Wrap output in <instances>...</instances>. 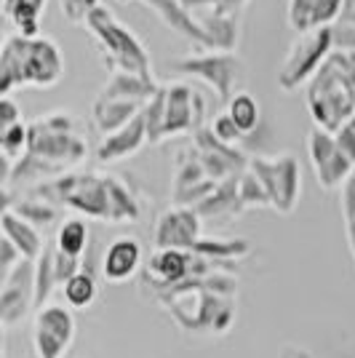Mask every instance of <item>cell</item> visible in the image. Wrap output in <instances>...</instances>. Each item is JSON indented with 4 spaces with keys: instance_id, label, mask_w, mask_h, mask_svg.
Wrapping results in <instances>:
<instances>
[{
    "instance_id": "7bdbcfd3",
    "label": "cell",
    "mask_w": 355,
    "mask_h": 358,
    "mask_svg": "<svg viewBox=\"0 0 355 358\" xmlns=\"http://www.w3.org/2000/svg\"><path fill=\"white\" fill-rule=\"evenodd\" d=\"M123 3H126V0H123Z\"/></svg>"
},
{
    "instance_id": "4fadbf2b",
    "label": "cell",
    "mask_w": 355,
    "mask_h": 358,
    "mask_svg": "<svg viewBox=\"0 0 355 358\" xmlns=\"http://www.w3.org/2000/svg\"><path fill=\"white\" fill-rule=\"evenodd\" d=\"M73 318L64 308H45L38 313L35 345L41 358H59L73 340Z\"/></svg>"
},
{
    "instance_id": "7c38bea8",
    "label": "cell",
    "mask_w": 355,
    "mask_h": 358,
    "mask_svg": "<svg viewBox=\"0 0 355 358\" xmlns=\"http://www.w3.org/2000/svg\"><path fill=\"white\" fill-rule=\"evenodd\" d=\"M32 292H35V265L30 259H19L6 286L0 289V321L3 324L19 321L35 302Z\"/></svg>"
},
{
    "instance_id": "603a6c76",
    "label": "cell",
    "mask_w": 355,
    "mask_h": 358,
    "mask_svg": "<svg viewBox=\"0 0 355 358\" xmlns=\"http://www.w3.org/2000/svg\"><path fill=\"white\" fill-rule=\"evenodd\" d=\"M3 14L14 24L19 35L24 38H38V19L43 14L45 0H0Z\"/></svg>"
},
{
    "instance_id": "7402d4cb",
    "label": "cell",
    "mask_w": 355,
    "mask_h": 358,
    "mask_svg": "<svg viewBox=\"0 0 355 358\" xmlns=\"http://www.w3.org/2000/svg\"><path fill=\"white\" fill-rule=\"evenodd\" d=\"M142 102H126V99H96L94 102V123L102 134H113L123 129L129 120L142 110Z\"/></svg>"
},
{
    "instance_id": "30bf717a",
    "label": "cell",
    "mask_w": 355,
    "mask_h": 358,
    "mask_svg": "<svg viewBox=\"0 0 355 358\" xmlns=\"http://www.w3.org/2000/svg\"><path fill=\"white\" fill-rule=\"evenodd\" d=\"M195 155L203 166L206 177L211 182H224L230 177H238L249 169V158H243V152L233 145H224L211 134V129H195Z\"/></svg>"
},
{
    "instance_id": "8d00e7d4",
    "label": "cell",
    "mask_w": 355,
    "mask_h": 358,
    "mask_svg": "<svg viewBox=\"0 0 355 358\" xmlns=\"http://www.w3.org/2000/svg\"><path fill=\"white\" fill-rule=\"evenodd\" d=\"M11 171H14V161H11V158H8V155L0 150V187H3V185L11 179Z\"/></svg>"
},
{
    "instance_id": "4dcf8cb0",
    "label": "cell",
    "mask_w": 355,
    "mask_h": 358,
    "mask_svg": "<svg viewBox=\"0 0 355 358\" xmlns=\"http://www.w3.org/2000/svg\"><path fill=\"white\" fill-rule=\"evenodd\" d=\"M246 3L249 0H184L187 8H211L217 14H236V16H240Z\"/></svg>"
},
{
    "instance_id": "8fae6325",
    "label": "cell",
    "mask_w": 355,
    "mask_h": 358,
    "mask_svg": "<svg viewBox=\"0 0 355 358\" xmlns=\"http://www.w3.org/2000/svg\"><path fill=\"white\" fill-rule=\"evenodd\" d=\"M307 150H310V161L315 166L318 182L324 185L326 190L340 187L342 182L350 177V171L355 169L340 150H337L334 136L328 134V131H324V129H318V126L307 136Z\"/></svg>"
},
{
    "instance_id": "f546056e",
    "label": "cell",
    "mask_w": 355,
    "mask_h": 358,
    "mask_svg": "<svg viewBox=\"0 0 355 358\" xmlns=\"http://www.w3.org/2000/svg\"><path fill=\"white\" fill-rule=\"evenodd\" d=\"M334 145H337V150H340L342 155L350 161V164L355 166V115L347 123H342L340 129L334 131Z\"/></svg>"
},
{
    "instance_id": "277c9868",
    "label": "cell",
    "mask_w": 355,
    "mask_h": 358,
    "mask_svg": "<svg viewBox=\"0 0 355 358\" xmlns=\"http://www.w3.org/2000/svg\"><path fill=\"white\" fill-rule=\"evenodd\" d=\"M83 24L96 38V43L102 48L104 64L113 73H129V75H139L145 80H155L152 62H150V54L145 51L142 41L123 22H118L115 16L110 14L104 6H96L86 16Z\"/></svg>"
},
{
    "instance_id": "ac0fdd59",
    "label": "cell",
    "mask_w": 355,
    "mask_h": 358,
    "mask_svg": "<svg viewBox=\"0 0 355 358\" xmlns=\"http://www.w3.org/2000/svg\"><path fill=\"white\" fill-rule=\"evenodd\" d=\"M145 142H147V120H145V113L139 110L123 129L104 136V142L99 145V158L102 161H120L126 155H133Z\"/></svg>"
},
{
    "instance_id": "52a82bcc",
    "label": "cell",
    "mask_w": 355,
    "mask_h": 358,
    "mask_svg": "<svg viewBox=\"0 0 355 358\" xmlns=\"http://www.w3.org/2000/svg\"><path fill=\"white\" fill-rule=\"evenodd\" d=\"M249 171L259 179L265 187L267 201L278 211H291L299 198V164L294 155H278V158H252Z\"/></svg>"
},
{
    "instance_id": "3957f363",
    "label": "cell",
    "mask_w": 355,
    "mask_h": 358,
    "mask_svg": "<svg viewBox=\"0 0 355 358\" xmlns=\"http://www.w3.org/2000/svg\"><path fill=\"white\" fill-rule=\"evenodd\" d=\"M35 193L51 198V201H59V203H67L73 209L86 211L91 217H102V220H133L136 217L133 198L113 177L70 174V177L41 185Z\"/></svg>"
},
{
    "instance_id": "b9f144b4",
    "label": "cell",
    "mask_w": 355,
    "mask_h": 358,
    "mask_svg": "<svg viewBox=\"0 0 355 358\" xmlns=\"http://www.w3.org/2000/svg\"><path fill=\"white\" fill-rule=\"evenodd\" d=\"M179 3H184V0H179Z\"/></svg>"
},
{
    "instance_id": "9a60e30c",
    "label": "cell",
    "mask_w": 355,
    "mask_h": 358,
    "mask_svg": "<svg viewBox=\"0 0 355 358\" xmlns=\"http://www.w3.org/2000/svg\"><path fill=\"white\" fill-rule=\"evenodd\" d=\"M345 0H289V24L299 35L331 27L340 19Z\"/></svg>"
},
{
    "instance_id": "8992f818",
    "label": "cell",
    "mask_w": 355,
    "mask_h": 358,
    "mask_svg": "<svg viewBox=\"0 0 355 358\" xmlns=\"http://www.w3.org/2000/svg\"><path fill=\"white\" fill-rule=\"evenodd\" d=\"M331 51H334L331 27H321V30L299 35L296 43L289 48V57L278 73L281 91H296L299 86H305L312 75L318 73V67L324 64Z\"/></svg>"
},
{
    "instance_id": "e575fe53",
    "label": "cell",
    "mask_w": 355,
    "mask_h": 358,
    "mask_svg": "<svg viewBox=\"0 0 355 358\" xmlns=\"http://www.w3.org/2000/svg\"><path fill=\"white\" fill-rule=\"evenodd\" d=\"M59 3L70 22H86V16L99 6V0H59Z\"/></svg>"
},
{
    "instance_id": "44dd1931",
    "label": "cell",
    "mask_w": 355,
    "mask_h": 358,
    "mask_svg": "<svg viewBox=\"0 0 355 358\" xmlns=\"http://www.w3.org/2000/svg\"><path fill=\"white\" fill-rule=\"evenodd\" d=\"M0 230H3V238L14 246L22 259H35L41 254V236L30 222H24L22 217H16L14 211L8 209L0 217Z\"/></svg>"
},
{
    "instance_id": "60d3db41",
    "label": "cell",
    "mask_w": 355,
    "mask_h": 358,
    "mask_svg": "<svg viewBox=\"0 0 355 358\" xmlns=\"http://www.w3.org/2000/svg\"><path fill=\"white\" fill-rule=\"evenodd\" d=\"M3 345H6V340H3V329H0V356H3Z\"/></svg>"
},
{
    "instance_id": "d6a6232c",
    "label": "cell",
    "mask_w": 355,
    "mask_h": 358,
    "mask_svg": "<svg viewBox=\"0 0 355 358\" xmlns=\"http://www.w3.org/2000/svg\"><path fill=\"white\" fill-rule=\"evenodd\" d=\"M16 123H22L19 105H16L11 96H0V145H3L6 134L14 129Z\"/></svg>"
},
{
    "instance_id": "ffe728a7",
    "label": "cell",
    "mask_w": 355,
    "mask_h": 358,
    "mask_svg": "<svg viewBox=\"0 0 355 358\" xmlns=\"http://www.w3.org/2000/svg\"><path fill=\"white\" fill-rule=\"evenodd\" d=\"M158 89L161 86L155 80H145L139 75H129V73H113L110 80L102 86L99 99H126V102H142V105H147Z\"/></svg>"
},
{
    "instance_id": "7a4b0ae2",
    "label": "cell",
    "mask_w": 355,
    "mask_h": 358,
    "mask_svg": "<svg viewBox=\"0 0 355 358\" xmlns=\"http://www.w3.org/2000/svg\"><path fill=\"white\" fill-rule=\"evenodd\" d=\"M64 73L59 45L48 38L11 35L0 48V96L19 86H54Z\"/></svg>"
},
{
    "instance_id": "f1b7e54d",
    "label": "cell",
    "mask_w": 355,
    "mask_h": 358,
    "mask_svg": "<svg viewBox=\"0 0 355 358\" xmlns=\"http://www.w3.org/2000/svg\"><path fill=\"white\" fill-rule=\"evenodd\" d=\"M11 211H14L16 217H22L24 222H30L32 227H35V224H48L51 220H54V217H57V211L51 209L48 203H38V201H35V203H32V201L16 203Z\"/></svg>"
},
{
    "instance_id": "5bb4252c",
    "label": "cell",
    "mask_w": 355,
    "mask_h": 358,
    "mask_svg": "<svg viewBox=\"0 0 355 358\" xmlns=\"http://www.w3.org/2000/svg\"><path fill=\"white\" fill-rule=\"evenodd\" d=\"M198 233H201V222L195 209L187 206H177L168 214H163L158 230H155V243L158 249H193L198 243Z\"/></svg>"
},
{
    "instance_id": "f35d334b",
    "label": "cell",
    "mask_w": 355,
    "mask_h": 358,
    "mask_svg": "<svg viewBox=\"0 0 355 358\" xmlns=\"http://www.w3.org/2000/svg\"><path fill=\"white\" fill-rule=\"evenodd\" d=\"M353 19H355V0H345V8H342L337 22H353Z\"/></svg>"
},
{
    "instance_id": "4316f807",
    "label": "cell",
    "mask_w": 355,
    "mask_h": 358,
    "mask_svg": "<svg viewBox=\"0 0 355 358\" xmlns=\"http://www.w3.org/2000/svg\"><path fill=\"white\" fill-rule=\"evenodd\" d=\"M96 294V286L89 273H75L64 281V297L73 308H86Z\"/></svg>"
},
{
    "instance_id": "484cf974",
    "label": "cell",
    "mask_w": 355,
    "mask_h": 358,
    "mask_svg": "<svg viewBox=\"0 0 355 358\" xmlns=\"http://www.w3.org/2000/svg\"><path fill=\"white\" fill-rule=\"evenodd\" d=\"M86 243H89V230H86V224L80 222V220H70V222L61 224L59 238H57V249L61 254L78 259L83 254V249H86Z\"/></svg>"
},
{
    "instance_id": "6da1fadb",
    "label": "cell",
    "mask_w": 355,
    "mask_h": 358,
    "mask_svg": "<svg viewBox=\"0 0 355 358\" xmlns=\"http://www.w3.org/2000/svg\"><path fill=\"white\" fill-rule=\"evenodd\" d=\"M307 107L315 126L334 134L355 115V51H331L307 80Z\"/></svg>"
},
{
    "instance_id": "ba28073f",
    "label": "cell",
    "mask_w": 355,
    "mask_h": 358,
    "mask_svg": "<svg viewBox=\"0 0 355 358\" xmlns=\"http://www.w3.org/2000/svg\"><path fill=\"white\" fill-rule=\"evenodd\" d=\"M179 73L195 75L201 80H206L211 89L217 91L219 102L227 105L233 96H236V83L240 78V59L236 54H227V51H219V54H195V57H187V59H179L171 64Z\"/></svg>"
},
{
    "instance_id": "5b68a950",
    "label": "cell",
    "mask_w": 355,
    "mask_h": 358,
    "mask_svg": "<svg viewBox=\"0 0 355 358\" xmlns=\"http://www.w3.org/2000/svg\"><path fill=\"white\" fill-rule=\"evenodd\" d=\"M38 161L61 169L64 164L83 161L86 142L75 134V120L67 113H48L45 118L27 126V152Z\"/></svg>"
},
{
    "instance_id": "836d02e7",
    "label": "cell",
    "mask_w": 355,
    "mask_h": 358,
    "mask_svg": "<svg viewBox=\"0 0 355 358\" xmlns=\"http://www.w3.org/2000/svg\"><path fill=\"white\" fill-rule=\"evenodd\" d=\"M211 134L217 136L219 142H224V145H236L238 139L243 136L240 134V129L233 123V118H230L227 113H222V115L214 118V123H211Z\"/></svg>"
},
{
    "instance_id": "1f68e13d",
    "label": "cell",
    "mask_w": 355,
    "mask_h": 358,
    "mask_svg": "<svg viewBox=\"0 0 355 358\" xmlns=\"http://www.w3.org/2000/svg\"><path fill=\"white\" fill-rule=\"evenodd\" d=\"M331 43L334 51H355V19L331 24Z\"/></svg>"
},
{
    "instance_id": "d590c367",
    "label": "cell",
    "mask_w": 355,
    "mask_h": 358,
    "mask_svg": "<svg viewBox=\"0 0 355 358\" xmlns=\"http://www.w3.org/2000/svg\"><path fill=\"white\" fill-rule=\"evenodd\" d=\"M16 262H19V252L6 238H0V289L6 286L11 270L16 268Z\"/></svg>"
},
{
    "instance_id": "9c48e42d",
    "label": "cell",
    "mask_w": 355,
    "mask_h": 358,
    "mask_svg": "<svg viewBox=\"0 0 355 358\" xmlns=\"http://www.w3.org/2000/svg\"><path fill=\"white\" fill-rule=\"evenodd\" d=\"M163 89V126L161 139L166 136L182 134V131H193L201 129V120L206 115L203 96L193 91L187 83H168Z\"/></svg>"
},
{
    "instance_id": "d4e9b609",
    "label": "cell",
    "mask_w": 355,
    "mask_h": 358,
    "mask_svg": "<svg viewBox=\"0 0 355 358\" xmlns=\"http://www.w3.org/2000/svg\"><path fill=\"white\" fill-rule=\"evenodd\" d=\"M150 268L155 270L163 281H179L190 270V257L184 252H179V249H161L152 257Z\"/></svg>"
},
{
    "instance_id": "e0dca14e",
    "label": "cell",
    "mask_w": 355,
    "mask_h": 358,
    "mask_svg": "<svg viewBox=\"0 0 355 358\" xmlns=\"http://www.w3.org/2000/svg\"><path fill=\"white\" fill-rule=\"evenodd\" d=\"M195 22L201 24V30L208 35V41L214 45V51H227L236 54L238 41H240V16L236 14H217L211 8H190Z\"/></svg>"
},
{
    "instance_id": "83f0119b",
    "label": "cell",
    "mask_w": 355,
    "mask_h": 358,
    "mask_svg": "<svg viewBox=\"0 0 355 358\" xmlns=\"http://www.w3.org/2000/svg\"><path fill=\"white\" fill-rule=\"evenodd\" d=\"M265 203H270L265 187H262L259 179L246 169V171L238 177V206H265Z\"/></svg>"
},
{
    "instance_id": "ab89813d",
    "label": "cell",
    "mask_w": 355,
    "mask_h": 358,
    "mask_svg": "<svg viewBox=\"0 0 355 358\" xmlns=\"http://www.w3.org/2000/svg\"><path fill=\"white\" fill-rule=\"evenodd\" d=\"M8 203H11V198H8L6 193H0V217L8 211Z\"/></svg>"
},
{
    "instance_id": "cb8c5ba5",
    "label": "cell",
    "mask_w": 355,
    "mask_h": 358,
    "mask_svg": "<svg viewBox=\"0 0 355 358\" xmlns=\"http://www.w3.org/2000/svg\"><path fill=\"white\" fill-rule=\"evenodd\" d=\"M227 115L240 129V134H252L256 123H259V105L249 91H240L227 102Z\"/></svg>"
},
{
    "instance_id": "74e56055",
    "label": "cell",
    "mask_w": 355,
    "mask_h": 358,
    "mask_svg": "<svg viewBox=\"0 0 355 358\" xmlns=\"http://www.w3.org/2000/svg\"><path fill=\"white\" fill-rule=\"evenodd\" d=\"M8 24H11V22H8V16L3 14V8H0V48H3L6 41L11 38V35H8Z\"/></svg>"
},
{
    "instance_id": "d6986e66",
    "label": "cell",
    "mask_w": 355,
    "mask_h": 358,
    "mask_svg": "<svg viewBox=\"0 0 355 358\" xmlns=\"http://www.w3.org/2000/svg\"><path fill=\"white\" fill-rule=\"evenodd\" d=\"M139 259H142V246L133 238L113 241L102 259L104 278L107 281H126V278H131L133 270L139 268Z\"/></svg>"
},
{
    "instance_id": "2e32d148",
    "label": "cell",
    "mask_w": 355,
    "mask_h": 358,
    "mask_svg": "<svg viewBox=\"0 0 355 358\" xmlns=\"http://www.w3.org/2000/svg\"><path fill=\"white\" fill-rule=\"evenodd\" d=\"M142 3H147L150 8L161 16L163 22L177 32V35L187 38L190 43L201 45V48L214 51V45H211V41H208V35L201 30V24L195 22L193 11H190L184 3H179V0H142Z\"/></svg>"
}]
</instances>
